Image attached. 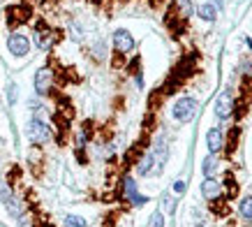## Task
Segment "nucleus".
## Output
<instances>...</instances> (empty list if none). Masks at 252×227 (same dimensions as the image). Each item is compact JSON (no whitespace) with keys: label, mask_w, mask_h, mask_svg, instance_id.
<instances>
[{"label":"nucleus","mask_w":252,"mask_h":227,"mask_svg":"<svg viewBox=\"0 0 252 227\" xmlns=\"http://www.w3.org/2000/svg\"><path fill=\"white\" fill-rule=\"evenodd\" d=\"M194 114H197V102H194L192 98H181L174 105V118L178 123L192 121V118H194Z\"/></svg>","instance_id":"obj_1"},{"label":"nucleus","mask_w":252,"mask_h":227,"mask_svg":"<svg viewBox=\"0 0 252 227\" xmlns=\"http://www.w3.org/2000/svg\"><path fill=\"white\" fill-rule=\"evenodd\" d=\"M7 49L12 56H26L31 51V39L26 35H21V33H12L7 38Z\"/></svg>","instance_id":"obj_2"},{"label":"nucleus","mask_w":252,"mask_h":227,"mask_svg":"<svg viewBox=\"0 0 252 227\" xmlns=\"http://www.w3.org/2000/svg\"><path fill=\"white\" fill-rule=\"evenodd\" d=\"M28 137H31V142H35V144H46L49 139H51V130H49V125L42 121H31V125H28Z\"/></svg>","instance_id":"obj_3"},{"label":"nucleus","mask_w":252,"mask_h":227,"mask_svg":"<svg viewBox=\"0 0 252 227\" xmlns=\"http://www.w3.org/2000/svg\"><path fill=\"white\" fill-rule=\"evenodd\" d=\"M231 112H234V98H231V91L227 88V91L220 93V98H218V105H215V114H218V118L220 121H224V118H229Z\"/></svg>","instance_id":"obj_4"},{"label":"nucleus","mask_w":252,"mask_h":227,"mask_svg":"<svg viewBox=\"0 0 252 227\" xmlns=\"http://www.w3.org/2000/svg\"><path fill=\"white\" fill-rule=\"evenodd\" d=\"M51 83H54V72L49 68H42L35 75V91L39 93V95H46V93L51 91Z\"/></svg>","instance_id":"obj_5"},{"label":"nucleus","mask_w":252,"mask_h":227,"mask_svg":"<svg viewBox=\"0 0 252 227\" xmlns=\"http://www.w3.org/2000/svg\"><path fill=\"white\" fill-rule=\"evenodd\" d=\"M114 46H116V51L127 53V51H132V49H134V38H132L127 31L118 28V31L114 33Z\"/></svg>","instance_id":"obj_6"},{"label":"nucleus","mask_w":252,"mask_h":227,"mask_svg":"<svg viewBox=\"0 0 252 227\" xmlns=\"http://www.w3.org/2000/svg\"><path fill=\"white\" fill-rule=\"evenodd\" d=\"M220 183L215 181L213 176H206V181L201 183V192H204V197L206 199H215V197H220Z\"/></svg>","instance_id":"obj_7"},{"label":"nucleus","mask_w":252,"mask_h":227,"mask_svg":"<svg viewBox=\"0 0 252 227\" xmlns=\"http://www.w3.org/2000/svg\"><path fill=\"white\" fill-rule=\"evenodd\" d=\"M35 42H37V46L42 49V51H46V49L54 46V33L46 31V28H37V33H35Z\"/></svg>","instance_id":"obj_8"},{"label":"nucleus","mask_w":252,"mask_h":227,"mask_svg":"<svg viewBox=\"0 0 252 227\" xmlns=\"http://www.w3.org/2000/svg\"><path fill=\"white\" fill-rule=\"evenodd\" d=\"M206 142H208V149H211V153H218V151H220V149H222V132H220V128L208 130Z\"/></svg>","instance_id":"obj_9"},{"label":"nucleus","mask_w":252,"mask_h":227,"mask_svg":"<svg viewBox=\"0 0 252 227\" xmlns=\"http://www.w3.org/2000/svg\"><path fill=\"white\" fill-rule=\"evenodd\" d=\"M125 192H127V197H130L132 202L137 206H141V204H146V197H141L137 192V186H134V181L132 179H125Z\"/></svg>","instance_id":"obj_10"},{"label":"nucleus","mask_w":252,"mask_h":227,"mask_svg":"<svg viewBox=\"0 0 252 227\" xmlns=\"http://www.w3.org/2000/svg\"><path fill=\"white\" fill-rule=\"evenodd\" d=\"M199 16H201L204 21H213L215 16H218V9H215L211 2H204V5H199Z\"/></svg>","instance_id":"obj_11"},{"label":"nucleus","mask_w":252,"mask_h":227,"mask_svg":"<svg viewBox=\"0 0 252 227\" xmlns=\"http://www.w3.org/2000/svg\"><path fill=\"white\" fill-rule=\"evenodd\" d=\"M215 172H218V158H215V155H208V158L204 160V174L213 176Z\"/></svg>","instance_id":"obj_12"},{"label":"nucleus","mask_w":252,"mask_h":227,"mask_svg":"<svg viewBox=\"0 0 252 227\" xmlns=\"http://www.w3.org/2000/svg\"><path fill=\"white\" fill-rule=\"evenodd\" d=\"M241 213H243V218L252 220V197H245L241 202Z\"/></svg>","instance_id":"obj_13"},{"label":"nucleus","mask_w":252,"mask_h":227,"mask_svg":"<svg viewBox=\"0 0 252 227\" xmlns=\"http://www.w3.org/2000/svg\"><path fill=\"white\" fill-rule=\"evenodd\" d=\"M5 204H7V209H9V213H12V216H21V213H23V206L16 202L14 197H9Z\"/></svg>","instance_id":"obj_14"},{"label":"nucleus","mask_w":252,"mask_h":227,"mask_svg":"<svg viewBox=\"0 0 252 227\" xmlns=\"http://www.w3.org/2000/svg\"><path fill=\"white\" fill-rule=\"evenodd\" d=\"M65 227H86V220L79 216H67L65 218Z\"/></svg>","instance_id":"obj_15"},{"label":"nucleus","mask_w":252,"mask_h":227,"mask_svg":"<svg viewBox=\"0 0 252 227\" xmlns=\"http://www.w3.org/2000/svg\"><path fill=\"white\" fill-rule=\"evenodd\" d=\"M151 227H164V216H162L160 211H155L153 216H151Z\"/></svg>","instance_id":"obj_16"},{"label":"nucleus","mask_w":252,"mask_h":227,"mask_svg":"<svg viewBox=\"0 0 252 227\" xmlns=\"http://www.w3.org/2000/svg\"><path fill=\"white\" fill-rule=\"evenodd\" d=\"M9 197H12V192H9V188L5 186V183L0 181V202H7Z\"/></svg>","instance_id":"obj_17"},{"label":"nucleus","mask_w":252,"mask_h":227,"mask_svg":"<svg viewBox=\"0 0 252 227\" xmlns=\"http://www.w3.org/2000/svg\"><path fill=\"white\" fill-rule=\"evenodd\" d=\"M174 192L183 195V192H185V183H183V181H176V183H174Z\"/></svg>","instance_id":"obj_18"},{"label":"nucleus","mask_w":252,"mask_h":227,"mask_svg":"<svg viewBox=\"0 0 252 227\" xmlns=\"http://www.w3.org/2000/svg\"><path fill=\"white\" fill-rule=\"evenodd\" d=\"M227 190H229V195H231V197H234V195H236V192H238V188H236V183L231 181V179H229V181H227Z\"/></svg>","instance_id":"obj_19"},{"label":"nucleus","mask_w":252,"mask_h":227,"mask_svg":"<svg viewBox=\"0 0 252 227\" xmlns=\"http://www.w3.org/2000/svg\"><path fill=\"white\" fill-rule=\"evenodd\" d=\"M199 227H204V225H199Z\"/></svg>","instance_id":"obj_20"}]
</instances>
